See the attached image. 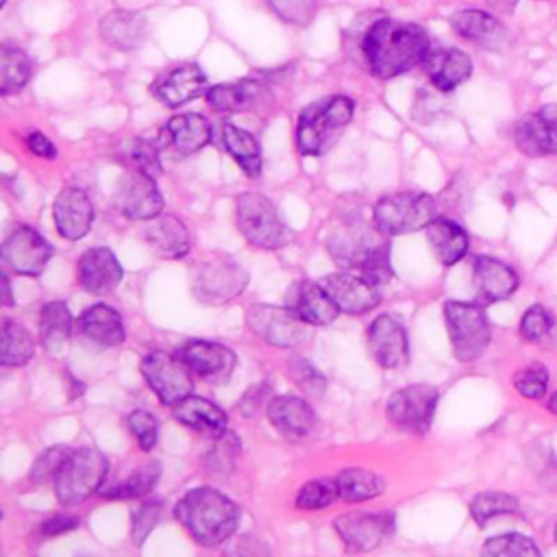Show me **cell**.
Segmentation results:
<instances>
[{
    "mask_svg": "<svg viewBox=\"0 0 557 557\" xmlns=\"http://www.w3.org/2000/svg\"><path fill=\"white\" fill-rule=\"evenodd\" d=\"M161 148H165L163 137L157 139V141L148 139V137H135L124 148V161L135 170H144L152 176H159V172H161V159H159Z\"/></svg>",
    "mask_w": 557,
    "mask_h": 557,
    "instance_id": "43",
    "label": "cell"
},
{
    "mask_svg": "<svg viewBox=\"0 0 557 557\" xmlns=\"http://www.w3.org/2000/svg\"><path fill=\"white\" fill-rule=\"evenodd\" d=\"M222 144L226 152L235 159V163L250 176L257 178L263 170L261 146L252 133L237 128L235 124H222Z\"/></svg>",
    "mask_w": 557,
    "mask_h": 557,
    "instance_id": "35",
    "label": "cell"
},
{
    "mask_svg": "<svg viewBox=\"0 0 557 557\" xmlns=\"http://www.w3.org/2000/svg\"><path fill=\"white\" fill-rule=\"evenodd\" d=\"M518 511V498L505 492H481L470 500V516L479 527H485L496 516Z\"/></svg>",
    "mask_w": 557,
    "mask_h": 557,
    "instance_id": "41",
    "label": "cell"
},
{
    "mask_svg": "<svg viewBox=\"0 0 557 557\" xmlns=\"http://www.w3.org/2000/svg\"><path fill=\"white\" fill-rule=\"evenodd\" d=\"M326 250L337 265L359 270L374 285H385L392 278L387 235L361 215H344L326 235Z\"/></svg>",
    "mask_w": 557,
    "mask_h": 557,
    "instance_id": "1",
    "label": "cell"
},
{
    "mask_svg": "<svg viewBox=\"0 0 557 557\" xmlns=\"http://www.w3.org/2000/svg\"><path fill=\"white\" fill-rule=\"evenodd\" d=\"M268 4L292 26H307L315 15V0H268Z\"/></svg>",
    "mask_w": 557,
    "mask_h": 557,
    "instance_id": "49",
    "label": "cell"
},
{
    "mask_svg": "<svg viewBox=\"0 0 557 557\" xmlns=\"http://www.w3.org/2000/svg\"><path fill=\"white\" fill-rule=\"evenodd\" d=\"M426 239L435 259L442 265H455L457 261H461L470 246L468 233L448 218H435L426 226Z\"/></svg>",
    "mask_w": 557,
    "mask_h": 557,
    "instance_id": "33",
    "label": "cell"
},
{
    "mask_svg": "<svg viewBox=\"0 0 557 557\" xmlns=\"http://www.w3.org/2000/svg\"><path fill=\"white\" fill-rule=\"evenodd\" d=\"M30 78V59L24 50L4 44L0 48V91L4 96L20 91Z\"/></svg>",
    "mask_w": 557,
    "mask_h": 557,
    "instance_id": "39",
    "label": "cell"
},
{
    "mask_svg": "<svg viewBox=\"0 0 557 557\" xmlns=\"http://www.w3.org/2000/svg\"><path fill=\"white\" fill-rule=\"evenodd\" d=\"M207 89H209L207 76L198 65H191V63L168 67L150 85L152 96L172 109L207 94Z\"/></svg>",
    "mask_w": 557,
    "mask_h": 557,
    "instance_id": "20",
    "label": "cell"
},
{
    "mask_svg": "<svg viewBox=\"0 0 557 557\" xmlns=\"http://www.w3.org/2000/svg\"><path fill=\"white\" fill-rule=\"evenodd\" d=\"M335 485H337L339 498L348 500V503H361V500L376 498L385 490L383 476H379L376 472L366 470V468L342 470L335 476Z\"/></svg>",
    "mask_w": 557,
    "mask_h": 557,
    "instance_id": "37",
    "label": "cell"
},
{
    "mask_svg": "<svg viewBox=\"0 0 557 557\" xmlns=\"http://www.w3.org/2000/svg\"><path fill=\"white\" fill-rule=\"evenodd\" d=\"M422 65L431 78V85L444 94L453 91L457 85L468 81L472 74V61L459 48L429 50Z\"/></svg>",
    "mask_w": 557,
    "mask_h": 557,
    "instance_id": "29",
    "label": "cell"
},
{
    "mask_svg": "<svg viewBox=\"0 0 557 557\" xmlns=\"http://www.w3.org/2000/svg\"><path fill=\"white\" fill-rule=\"evenodd\" d=\"M248 285V272L233 259H202L189 272L191 294L205 305H226Z\"/></svg>",
    "mask_w": 557,
    "mask_h": 557,
    "instance_id": "8",
    "label": "cell"
},
{
    "mask_svg": "<svg viewBox=\"0 0 557 557\" xmlns=\"http://www.w3.org/2000/svg\"><path fill=\"white\" fill-rule=\"evenodd\" d=\"M172 413L183 426L207 437H220L224 431H228L226 413L215 403L202 396L189 394L187 398L172 407Z\"/></svg>",
    "mask_w": 557,
    "mask_h": 557,
    "instance_id": "30",
    "label": "cell"
},
{
    "mask_svg": "<svg viewBox=\"0 0 557 557\" xmlns=\"http://www.w3.org/2000/svg\"><path fill=\"white\" fill-rule=\"evenodd\" d=\"M368 348L385 370L405 366L409 359V339L403 322L392 313L376 315L368 326Z\"/></svg>",
    "mask_w": 557,
    "mask_h": 557,
    "instance_id": "16",
    "label": "cell"
},
{
    "mask_svg": "<svg viewBox=\"0 0 557 557\" xmlns=\"http://www.w3.org/2000/svg\"><path fill=\"white\" fill-rule=\"evenodd\" d=\"M35 355V339L30 331L13 320L2 322V339H0V363L4 368L26 366Z\"/></svg>",
    "mask_w": 557,
    "mask_h": 557,
    "instance_id": "38",
    "label": "cell"
},
{
    "mask_svg": "<svg viewBox=\"0 0 557 557\" xmlns=\"http://www.w3.org/2000/svg\"><path fill=\"white\" fill-rule=\"evenodd\" d=\"M437 398V389L429 383L407 385L387 398L385 413L394 426L422 435L433 422Z\"/></svg>",
    "mask_w": 557,
    "mask_h": 557,
    "instance_id": "11",
    "label": "cell"
},
{
    "mask_svg": "<svg viewBox=\"0 0 557 557\" xmlns=\"http://www.w3.org/2000/svg\"><path fill=\"white\" fill-rule=\"evenodd\" d=\"M72 313L61 300L46 302L39 313V339L48 350H61L72 337Z\"/></svg>",
    "mask_w": 557,
    "mask_h": 557,
    "instance_id": "36",
    "label": "cell"
},
{
    "mask_svg": "<svg viewBox=\"0 0 557 557\" xmlns=\"http://www.w3.org/2000/svg\"><path fill=\"white\" fill-rule=\"evenodd\" d=\"M176 518L202 546L226 542L239 522V507L222 492L200 485L176 503Z\"/></svg>",
    "mask_w": 557,
    "mask_h": 557,
    "instance_id": "3",
    "label": "cell"
},
{
    "mask_svg": "<svg viewBox=\"0 0 557 557\" xmlns=\"http://www.w3.org/2000/svg\"><path fill=\"white\" fill-rule=\"evenodd\" d=\"M553 535H555V540H557V524H555V531H553Z\"/></svg>",
    "mask_w": 557,
    "mask_h": 557,
    "instance_id": "60",
    "label": "cell"
},
{
    "mask_svg": "<svg viewBox=\"0 0 557 557\" xmlns=\"http://www.w3.org/2000/svg\"><path fill=\"white\" fill-rule=\"evenodd\" d=\"M487 4L498 13H511L518 4V0H487Z\"/></svg>",
    "mask_w": 557,
    "mask_h": 557,
    "instance_id": "57",
    "label": "cell"
},
{
    "mask_svg": "<svg viewBox=\"0 0 557 557\" xmlns=\"http://www.w3.org/2000/svg\"><path fill=\"white\" fill-rule=\"evenodd\" d=\"M287 307L311 326H326L339 313L326 289L320 283L307 278L292 283V287L287 289Z\"/></svg>",
    "mask_w": 557,
    "mask_h": 557,
    "instance_id": "23",
    "label": "cell"
},
{
    "mask_svg": "<svg viewBox=\"0 0 557 557\" xmlns=\"http://www.w3.org/2000/svg\"><path fill=\"white\" fill-rule=\"evenodd\" d=\"M437 218V202L424 191H396L383 196L374 209V224L387 235H407L426 228Z\"/></svg>",
    "mask_w": 557,
    "mask_h": 557,
    "instance_id": "7",
    "label": "cell"
},
{
    "mask_svg": "<svg viewBox=\"0 0 557 557\" xmlns=\"http://www.w3.org/2000/svg\"><path fill=\"white\" fill-rule=\"evenodd\" d=\"M161 476V463L159 461H148L139 466L124 483H117L115 487H109L102 492L104 498L113 500H126V498H139L146 496L159 481Z\"/></svg>",
    "mask_w": 557,
    "mask_h": 557,
    "instance_id": "40",
    "label": "cell"
},
{
    "mask_svg": "<svg viewBox=\"0 0 557 557\" xmlns=\"http://www.w3.org/2000/svg\"><path fill=\"white\" fill-rule=\"evenodd\" d=\"M54 248L30 226L17 224L2 242L0 257L9 270L24 276H37L52 259Z\"/></svg>",
    "mask_w": 557,
    "mask_h": 557,
    "instance_id": "14",
    "label": "cell"
},
{
    "mask_svg": "<svg viewBox=\"0 0 557 557\" xmlns=\"http://www.w3.org/2000/svg\"><path fill=\"white\" fill-rule=\"evenodd\" d=\"M76 324H78V331L83 333V337H87L89 342L104 346V348L120 346L126 339L122 315L104 302H98V305H91L89 309H85L78 315Z\"/></svg>",
    "mask_w": 557,
    "mask_h": 557,
    "instance_id": "32",
    "label": "cell"
},
{
    "mask_svg": "<svg viewBox=\"0 0 557 557\" xmlns=\"http://www.w3.org/2000/svg\"><path fill=\"white\" fill-rule=\"evenodd\" d=\"M161 516V503L159 500H148L141 503L137 509H133V522H131V537L135 546H141L150 531L157 527Z\"/></svg>",
    "mask_w": 557,
    "mask_h": 557,
    "instance_id": "51",
    "label": "cell"
},
{
    "mask_svg": "<svg viewBox=\"0 0 557 557\" xmlns=\"http://www.w3.org/2000/svg\"><path fill=\"white\" fill-rule=\"evenodd\" d=\"M431 50L426 33L411 22L392 17L374 20L361 39L366 65L376 78H394L426 59Z\"/></svg>",
    "mask_w": 557,
    "mask_h": 557,
    "instance_id": "2",
    "label": "cell"
},
{
    "mask_svg": "<svg viewBox=\"0 0 557 557\" xmlns=\"http://www.w3.org/2000/svg\"><path fill=\"white\" fill-rule=\"evenodd\" d=\"M113 202L128 220H152L163 211V196L157 187V176L135 168L120 178Z\"/></svg>",
    "mask_w": 557,
    "mask_h": 557,
    "instance_id": "13",
    "label": "cell"
},
{
    "mask_svg": "<svg viewBox=\"0 0 557 557\" xmlns=\"http://www.w3.org/2000/svg\"><path fill=\"white\" fill-rule=\"evenodd\" d=\"M516 146L529 157H546L557 152V104L524 115L513 128Z\"/></svg>",
    "mask_w": 557,
    "mask_h": 557,
    "instance_id": "19",
    "label": "cell"
},
{
    "mask_svg": "<svg viewBox=\"0 0 557 557\" xmlns=\"http://www.w3.org/2000/svg\"><path fill=\"white\" fill-rule=\"evenodd\" d=\"M109 472L107 457L96 448H78L67 455L57 472L52 487L57 500L65 507L81 505L96 492H100Z\"/></svg>",
    "mask_w": 557,
    "mask_h": 557,
    "instance_id": "6",
    "label": "cell"
},
{
    "mask_svg": "<svg viewBox=\"0 0 557 557\" xmlns=\"http://www.w3.org/2000/svg\"><path fill=\"white\" fill-rule=\"evenodd\" d=\"M335 479H313L307 481L296 494V507L300 509H324L337 498Z\"/></svg>",
    "mask_w": 557,
    "mask_h": 557,
    "instance_id": "45",
    "label": "cell"
},
{
    "mask_svg": "<svg viewBox=\"0 0 557 557\" xmlns=\"http://www.w3.org/2000/svg\"><path fill=\"white\" fill-rule=\"evenodd\" d=\"M355 104L346 96H333L305 107L296 124V146L302 154H324L352 120Z\"/></svg>",
    "mask_w": 557,
    "mask_h": 557,
    "instance_id": "4",
    "label": "cell"
},
{
    "mask_svg": "<svg viewBox=\"0 0 557 557\" xmlns=\"http://www.w3.org/2000/svg\"><path fill=\"white\" fill-rule=\"evenodd\" d=\"M246 324L257 337L276 348H296L307 337V322L289 307L250 305L246 309Z\"/></svg>",
    "mask_w": 557,
    "mask_h": 557,
    "instance_id": "12",
    "label": "cell"
},
{
    "mask_svg": "<svg viewBox=\"0 0 557 557\" xmlns=\"http://www.w3.org/2000/svg\"><path fill=\"white\" fill-rule=\"evenodd\" d=\"M139 370L157 398L168 407L178 405L194 392V381L189 374L191 370L183 363L181 357H174L165 350H150L144 355Z\"/></svg>",
    "mask_w": 557,
    "mask_h": 557,
    "instance_id": "10",
    "label": "cell"
},
{
    "mask_svg": "<svg viewBox=\"0 0 557 557\" xmlns=\"http://www.w3.org/2000/svg\"><path fill=\"white\" fill-rule=\"evenodd\" d=\"M237 228L248 244L261 250H276L294 239L292 228L281 218L276 205L257 191H244L235 200Z\"/></svg>",
    "mask_w": 557,
    "mask_h": 557,
    "instance_id": "5",
    "label": "cell"
},
{
    "mask_svg": "<svg viewBox=\"0 0 557 557\" xmlns=\"http://www.w3.org/2000/svg\"><path fill=\"white\" fill-rule=\"evenodd\" d=\"M165 148H170L178 157H187L198 152L211 141V124L200 113H183L168 120L161 131Z\"/></svg>",
    "mask_w": 557,
    "mask_h": 557,
    "instance_id": "25",
    "label": "cell"
},
{
    "mask_svg": "<svg viewBox=\"0 0 557 557\" xmlns=\"http://www.w3.org/2000/svg\"><path fill=\"white\" fill-rule=\"evenodd\" d=\"M78 527V518L76 516H70V513H52L48 516L39 531L41 535L46 537H54V535H61V533H67V531H74Z\"/></svg>",
    "mask_w": 557,
    "mask_h": 557,
    "instance_id": "55",
    "label": "cell"
},
{
    "mask_svg": "<svg viewBox=\"0 0 557 557\" xmlns=\"http://www.w3.org/2000/svg\"><path fill=\"white\" fill-rule=\"evenodd\" d=\"M548 411L557 413V392H553V394H550V398H548Z\"/></svg>",
    "mask_w": 557,
    "mask_h": 557,
    "instance_id": "59",
    "label": "cell"
},
{
    "mask_svg": "<svg viewBox=\"0 0 557 557\" xmlns=\"http://www.w3.org/2000/svg\"><path fill=\"white\" fill-rule=\"evenodd\" d=\"M270 400V385L268 383H255L252 387L246 389V394L239 400V411L248 418H255L263 405H268Z\"/></svg>",
    "mask_w": 557,
    "mask_h": 557,
    "instance_id": "53",
    "label": "cell"
},
{
    "mask_svg": "<svg viewBox=\"0 0 557 557\" xmlns=\"http://www.w3.org/2000/svg\"><path fill=\"white\" fill-rule=\"evenodd\" d=\"M148 30L146 15L131 9H113L100 20V37L115 50H135Z\"/></svg>",
    "mask_w": 557,
    "mask_h": 557,
    "instance_id": "31",
    "label": "cell"
},
{
    "mask_svg": "<svg viewBox=\"0 0 557 557\" xmlns=\"http://www.w3.org/2000/svg\"><path fill=\"white\" fill-rule=\"evenodd\" d=\"M287 372H289V379L298 385L300 392H305L307 396L311 398H318L324 394L326 389V379L324 374L305 357L296 355L287 361Z\"/></svg>",
    "mask_w": 557,
    "mask_h": 557,
    "instance_id": "44",
    "label": "cell"
},
{
    "mask_svg": "<svg viewBox=\"0 0 557 557\" xmlns=\"http://www.w3.org/2000/svg\"><path fill=\"white\" fill-rule=\"evenodd\" d=\"M0 278H2V287H4V296H2V302H4L7 307H11V305H13V298H11V285H9V278H7V274H2Z\"/></svg>",
    "mask_w": 557,
    "mask_h": 557,
    "instance_id": "58",
    "label": "cell"
},
{
    "mask_svg": "<svg viewBox=\"0 0 557 557\" xmlns=\"http://www.w3.org/2000/svg\"><path fill=\"white\" fill-rule=\"evenodd\" d=\"M483 555H507V557H513V555H522V557H537L540 555V548L527 537V535H520V533H505V535H496V537H490L483 548H481Z\"/></svg>",
    "mask_w": 557,
    "mask_h": 557,
    "instance_id": "46",
    "label": "cell"
},
{
    "mask_svg": "<svg viewBox=\"0 0 557 557\" xmlns=\"http://www.w3.org/2000/svg\"><path fill=\"white\" fill-rule=\"evenodd\" d=\"M72 450L67 448V446H50V448H46L44 453H39V457L33 461V466H30V472H28V479L33 481V483H48V481H54V476H57V472L61 470V466H63V461L67 459V455H70Z\"/></svg>",
    "mask_w": 557,
    "mask_h": 557,
    "instance_id": "47",
    "label": "cell"
},
{
    "mask_svg": "<svg viewBox=\"0 0 557 557\" xmlns=\"http://www.w3.org/2000/svg\"><path fill=\"white\" fill-rule=\"evenodd\" d=\"M52 218L63 239L76 242L91 231L94 205L81 187H65L59 191L52 205Z\"/></svg>",
    "mask_w": 557,
    "mask_h": 557,
    "instance_id": "22",
    "label": "cell"
},
{
    "mask_svg": "<svg viewBox=\"0 0 557 557\" xmlns=\"http://www.w3.org/2000/svg\"><path fill=\"white\" fill-rule=\"evenodd\" d=\"M548 383V370L542 363H529L513 376L516 389L527 398H544Z\"/></svg>",
    "mask_w": 557,
    "mask_h": 557,
    "instance_id": "50",
    "label": "cell"
},
{
    "mask_svg": "<svg viewBox=\"0 0 557 557\" xmlns=\"http://www.w3.org/2000/svg\"><path fill=\"white\" fill-rule=\"evenodd\" d=\"M450 26L463 39H468L481 48H490V50L503 48L507 41V35H509L505 24L498 17H494L492 13L479 11V9L457 11L450 17Z\"/></svg>",
    "mask_w": 557,
    "mask_h": 557,
    "instance_id": "27",
    "label": "cell"
},
{
    "mask_svg": "<svg viewBox=\"0 0 557 557\" xmlns=\"http://www.w3.org/2000/svg\"><path fill=\"white\" fill-rule=\"evenodd\" d=\"M178 357L194 374L211 383H224L235 368V352L228 346L209 339H191L183 344Z\"/></svg>",
    "mask_w": 557,
    "mask_h": 557,
    "instance_id": "18",
    "label": "cell"
},
{
    "mask_svg": "<svg viewBox=\"0 0 557 557\" xmlns=\"http://www.w3.org/2000/svg\"><path fill=\"white\" fill-rule=\"evenodd\" d=\"M440 91L435 87V91H420V96L416 98V107H413V117L420 120L422 124H429L433 117H437L440 109H442V100H440Z\"/></svg>",
    "mask_w": 557,
    "mask_h": 557,
    "instance_id": "54",
    "label": "cell"
},
{
    "mask_svg": "<svg viewBox=\"0 0 557 557\" xmlns=\"http://www.w3.org/2000/svg\"><path fill=\"white\" fill-rule=\"evenodd\" d=\"M444 320L453 346V355L459 361L479 359L490 344V322L481 305L446 300Z\"/></svg>",
    "mask_w": 557,
    "mask_h": 557,
    "instance_id": "9",
    "label": "cell"
},
{
    "mask_svg": "<svg viewBox=\"0 0 557 557\" xmlns=\"http://www.w3.org/2000/svg\"><path fill=\"white\" fill-rule=\"evenodd\" d=\"M339 540L350 553L376 548L394 529V516L387 511H350L333 522Z\"/></svg>",
    "mask_w": 557,
    "mask_h": 557,
    "instance_id": "15",
    "label": "cell"
},
{
    "mask_svg": "<svg viewBox=\"0 0 557 557\" xmlns=\"http://www.w3.org/2000/svg\"><path fill=\"white\" fill-rule=\"evenodd\" d=\"M550 326H553L550 313L542 305H533L524 311L520 320V335L527 342H540L544 335H548Z\"/></svg>",
    "mask_w": 557,
    "mask_h": 557,
    "instance_id": "52",
    "label": "cell"
},
{
    "mask_svg": "<svg viewBox=\"0 0 557 557\" xmlns=\"http://www.w3.org/2000/svg\"><path fill=\"white\" fill-rule=\"evenodd\" d=\"M326 294L333 298L337 309L348 315H361L372 311L381 302L379 285L370 283L366 276L337 272L329 274L320 281Z\"/></svg>",
    "mask_w": 557,
    "mask_h": 557,
    "instance_id": "17",
    "label": "cell"
},
{
    "mask_svg": "<svg viewBox=\"0 0 557 557\" xmlns=\"http://www.w3.org/2000/svg\"><path fill=\"white\" fill-rule=\"evenodd\" d=\"M263 96V85L255 78H242L233 83H220L207 89L205 98L218 113H233L250 109Z\"/></svg>",
    "mask_w": 557,
    "mask_h": 557,
    "instance_id": "34",
    "label": "cell"
},
{
    "mask_svg": "<svg viewBox=\"0 0 557 557\" xmlns=\"http://www.w3.org/2000/svg\"><path fill=\"white\" fill-rule=\"evenodd\" d=\"M265 413L272 426L289 437H305L315 424L313 407L305 398L294 394L272 396L265 405Z\"/></svg>",
    "mask_w": 557,
    "mask_h": 557,
    "instance_id": "26",
    "label": "cell"
},
{
    "mask_svg": "<svg viewBox=\"0 0 557 557\" xmlns=\"http://www.w3.org/2000/svg\"><path fill=\"white\" fill-rule=\"evenodd\" d=\"M76 278L85 292L100 296L113 292L122 283L124 268L109 248L96 246L81 255L76 263Z\"/></svg>",
    "mask_w": 557,
    "mask_h": 557,
    "instance_id": "21",
    "label": "cell"
},
{
    "mask_svg": "<svg viewBox=\"0 0 557 557\" xmlns=\"http://www.w3.org/2000/svg\"><path fill=\"white\" fill-rule=\"evenodd\" d=\"M24 141H26L28 150L37 157H44V159H54L57 157V146L39 131H30Z\"/></svg>",
    "mask_w": 557,
    "mask_h": 557,
    "instance_id": "56",
    "label": "cell"
},
{
    "mask_svg": "<svg viewBox=\"0 0 557 557\" xmlns=\"http://www.w3.org/2000/svg\"><path fill=\"white\" fill-rule=\"evenodd\" d=\"M239 450H242L239 437L235 433H231V431H224L220 437H215L213 448L205 455L207 472H211L215 476L231 474L235 470Z\"/></svg>",
    "mask_w": 557,
    "mask_h": 557,
    "instance_id": "42",
    "label": "cell"
},
{
    "mask_svg": "<svg viewBox=\"0 0 557 557\" xmlns=\"http://www.w3.org/2000/svg\"><path fill=\"white\" fill-rule=\"evenodd\" d=\"M126 426L128 431L135 435L137 444L141 450H152L157 446L159 440V420L146 411V409H135L128 413L126 418Z\"/></svg>",
    "mask_w": 557,
    "mask_h": 557,
    "instance_id": "48",
    "label": "cell"
},
{
    "mask_svg": "<svg viewBox=\"0 0 557 557\" xmlns=\"http://www.w3.org/2000/svg\"><path fill=\"white\" fill-rule=\"evenodd\" d=\"M7 4V0H0V7H4Z\"/></svg>",
    "mask_w": 557,
    "mask_h": 557,
    "instance_id": "61",
    "label": "cell"
},
{
    "mask_svg": "<svg viewBox=\"0 0 557 557\" xmlns=\"http://www.w3.org/2000/svg\"><path fill=\"white\" fill-rule=\"evenodd\" d=\"M144 237L150 250L163 259H181L189 252L191 246L187 226L181 218L170 213H159L157 218L148 220Z\"/></svg>",
    "mask_w": 557,
    "mask_h": 557,
    "instance_id": "28",
    "label": "cell"
},
{
    "mask_svg": "<svg viewBox=\"0 0 557 557\" xmlns=\"http://www.w3.org/2000/svg\"><path fill=\"white\" fill-rule=\"evenodd\" d=\"M472 281L483 305L507 300L518 287V274L494 257H476L472 263Z\"/></svg>",
    "mask_w": 557,
    "mask_h": 557,
    "instance_id": "24",
    "label": "cell"
}]
</instances>
